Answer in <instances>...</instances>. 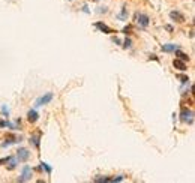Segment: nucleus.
<instances>
[{"instance_id": "obj_21", "label": "nucleus", "mask_w": 195, "mask_h": 183, "mask_svg": "<svg viewBox=\"0 0 195 183\" xmlns=\"http://www.w3.org/2000/svg\"><path fill=\"white\" fill-rule=\"evenodd\" d=\"M129 32H131V26H128V27H125V29H123V33H126V35H128Z\"/></svg>"}, {"instance_id": "obj_9", "label": "nucleus", "mask_w": 195, "mask_h": 183, "mask_svg": "<svg viewBox=\"0 0 195 183\" xmlns=\"http://www.w3.org/2000/svg\"><path fill=\"white\" fill-rule=\"evenodd\" d=\"M38 119H39V114L36 113V110H30V111L27 113V120H29L30 123L38 122Z\"/></svg>"}, {"instance_id": "obj_1", "label": "nucleus", "mask_w": 195, "mask_h": 183, "mask_svg": "<svg viewBox=\"0 0 195 183\" xmlns=\"http://www.w3.org/2000/svg\"><path fill=\"white\" fill-rule=\"evenodd\" d=\"M192 117H194V113H192L191 110H188V108H185V107H183V108H182V113H180V119H182V122H185V123H189V125H191V123L194 122V119H192Z\"/></svg>"}, {"instance_id": "obj_14", "label": "nucleus", "mask_w": 195, "mask_h": 183, "mask_svg": "<svg viewBox=\"0 0 195 183\" xmlns=\"http://www.w3.org/2000/svg\"><path fill=\"white\" fill-rule=\"evenodd\" d=\"M6 167H8V170H15V167H17V161H15V158H14V156L8 161V165H6Z\"/></svg>"}, {"instance_id": "obj_4", "label": "nucleus", "mask_w": 195, "mask_h": 183, "mask_svg": "<svg viewBox=\"0 0 195 183\" xmlns=\"http://www.w3.org/2000/svg\"><path fill=\"white\" fill-rule=\"evenodd\" d=\"M51 101H53V93H47V95H44L42 98H39L38 101H36V107L47 105V104H50Z\"/></svg>"}, {"instance_id": "obj_17", "label": "nucleus", "mask_w": 195, "mask_h": 183, "mask_svg": "<svg viewBox=\"0 0 195 183\" xmlns=\"http://www.w3.org/2000/svg\"><path fill=\"white\" fill-rule=\"evenodd\" d=\"M177 78L183 83V84H186V83H189V78L186 77V75H177Z\"/></svg>"}, {"instance_id": "obj_20", "label": "nucleus", "mask_w": 195, "mask_h": 183, "mask_svg": "<svg viewBox=\"0 0 195 183\" xmlns=\"http://www.w3.org/2000/svg\"><path fill=\"white\" fill-rule=\"evenodd\" d=\"M2 113H3V114H5V116H9V110H8V108H6V107H5V105H3V107H2Z\"/></svg>"}, {"instance_id": "obj_22", "label": "nucleus", "mask_w": 195, "mask_h": 183, "mask_svg": "<svg viewBox=\"0 0 195 183\" xmlns=\"http://www.w3.org/2000/svg\"><path fill=\"white\" fill-rule=\"evenodd\" d=\"M5 126H8V122H5V120H0V128H5Z\"/></svg>"}, {"instance_id": "obj_13", "label": "nucleus", "mask_w": 195, "mask_h": 183, "mask_svg": "<svg viewBox=\"0 0 195 183\" xmlns=\"http://www.w3.org/2000/svg\"><path fill=\"white\" fill-rule=\"evenodd\" d=\"M17 140H18L17 137H14V135H9V137H8V140H6V143H3L2 146H3V147H6V146H11V144L17 143Z\"/></svg>"}, {"instance_id": "obj_12", "label": "nucleus", "mask_w": 195, "mask_h": 183, "mask_svg": "<svg viewBox=\"0 0 195 183\" xmlns=\"http://www.w3.org/2000/svg\"><path fill=\"white\" fill-rule=\"evenodd\" d=\"M174 50H177L176 44H165V45H162V51H165V53H173Z\"/></svg>"}, {"instance_id": "obj_10", "label": "nucleus", "mask_w": 195, "mask_h": 183, "mask_svg": "<svg viewBox=\"0 0 195 183\" xmlns=\"http://www.w3.org/2000/svg\"><path fill=\"white\" fill-rule=\"evenodd\" d=\"M39 141H41V132H38L36 135H32V137H30V143H33V146H35L36 149L41 147V143H39Z\"/></svg>"}, {"instance_id": "obj_5", "label": "nucleus", "mask_w": 195, "mask_h": 183, "mask_svg": "<svg viewBox=\"0 0 195 183\" xmlns=\"http://www.w3.org/2000/svg\"><path fill=\"white\" fill-rule=\"evenodd\" d=\"M149 21H150L149 15H146V14H138V15H137V23H138L141 27H147V26H149Z\"/></svg>"}, {"instance_id": "obj_15", "label": "nucleus", "mask_w": 195, "mask_h": 183, "mask_svg": "<svg viewBox=\"0 0 195 183\" xmlns=\"http://www.w3.org/2000/svg\"><path fill=\"white\" fill-rule=\"evenodd\" d=\"M41 165H42V167H41V168H44V170H45V171H47V173H48V174H51V171H53V170H51V167H50V165H48V164H45V162H42V164H41Z\"/></svg>"}, {"instance_id": "obj_8", "label": "nucleus", "mask_w": 195, "mask_h": 183, "mask_svg": "<svg viewBox=\"0 0 195 183\" xmlns=\"http://www.w3.org/2000/svg\"><path fill=\"white\" fill-rule=\"evenodd\" d=\"M95 27H98L102 33H113V29H110L107 24H104V23H101V21H98V23L95 24Z\"/></svg>"}, {"instance_id": "obj_3", "label": "nucleus", "mask_w": 195, "mask_h": 183, "mask_svg": "<svg viewBox=\"0 0 195 183\" xmlns=\"http://www.w3.org/2000/svg\"><path fill=\"white\" fill-rule=\"evenodd\" d=\"M30 179H32V168L29 165H24L23 167V176H21V179H18V182H27Z\"/></svg>"}, {"instance_id": "obj_19", "label": "nucleus", "mask_w": 195, "mask_h": 183, "mask_svg": "<svg viewBox=\"0 0 195 183\" xmlns=\"http://www.w3.org/2000/svg\"><path fill=\"white\" fill-rule=\"evenodd\" d=\"M12 156H8V158H3V159H0V165H3V164H8V161L11 159Z\"/></svg>"}, {"instance_id": "obj_16", "label": "nucleus", "mask_w": 195, "mask_h": 183, "mask_svg": "<svg viewBox=\"0 0 195 183\" xmlns=\"http://www.w3.org/2000/svg\"><path fill=\"white\" fill-rule=\"evenodd\" d=\"M119 18H120V20H126V18H128V12H126V8H123V9H122V14L119 15Z\"/></svg>"}, {"instance_id": "obj_11", "label": "nucleus", "mask_w": 195, "mask_h": 183, "mask_svg": "<svg viewBox=\"0 0 195 183\" xmlns=\"http://www.w3.org/2000/svg\"><path fill=\"white\" fill-rule=\"evenodd\" d=\"M174 53H176V56H177L180 60H183V62H189V56H188V54H185L183 51H180L179 48H177V50H174Z\"/></svg>"}, {"instance_id": "obj_2", "label": "nucleus", "mask_w": 195, "mask_h": 183, "mask_svg": "<svg viewBox=\"0 0 195 183\" xmlns=\"http://www.w3.org/2000/svg\"><path fill=\"white\" fill-rule=\"evenodd\" d=\"M29 158H30V153H29L27 149H24V147L18 149V152H17V159H18L20 162H24V161H27Z\"/></svg>"}, {"instance_id": "obj_6", "label": "nucleus", "mask_w": 195, "mask_h": 183, "mask_svg": "<svg viewBox=\"0 0 195 183\" xmlns=\"http://www.w3.org/2000/svg\"><path fill=\"white\" fill-rule=\"evenodd\" d=\"M170 18L171 20H174V21H177V23H185V15L183 14H180V12H177V11H171L170 12Z\"/></svg>"}, {"instance_id": "obj_23", "label": "nucleus", "mask_w": 195, "mask_h": 183, "mask_svg": "<svg viewBox=\"0 0 195 183\" xmlns=\"http://www.w3.org/2000/svg\"><path fill=\"white\" fill-rule=\"evenodd\" d=\"M99 12L102 14V12H107V8H99Z\"/></svg>"}, {"instance_id": "obj_7", "label": "nucleus", "mask_w": 195, "mask_h": 183, "mask_svg": "<svg viewBox=\"0 0 195 183\" xmlns=\"http://www.w3.org/2000/svg\"><path fill=\"white\" fill-rule=\"evenodd\" d=\"M173 66L176 68V69H179V71H186L188 69V66H186V63L183 62V60H180V59H176L174 62H173Z\"/></svg>"}, {"instance_id": "obj_18", "label": "nucleus", "mask_w": 195, "mask_h": 183, "mask_svg": "<svg viewBox=\"0 0 195 183\" xmlns=\"http://www.w3.org/2000/svg\"><path fill=\"white\" fill-rule=\"evenodd\" d=\"M131 44H132V42H131V39H129V38H126V39H125V42H123V48H129Z\"/></svg>"}]
</instances>
